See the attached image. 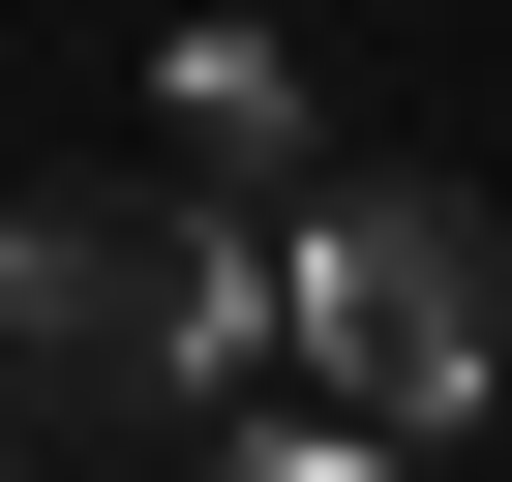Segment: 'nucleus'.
Listing matches in <instances>:
<instances>
[{"mask_svg":"<svg viewBox=\"0 0 512 482\" xmlns=\"http://www.w3.org/2000/svg\"><path fill=\"white\" fill-rule=\"evenodd\" d=\"M241 332H272V241H241V211H181V181H0V362L211 392Z\"/></svg>","mask_w":512,"mask_h":482,"instance_id":"nucleus-1","label":"nucleus"},{"mask_svg":"<svg viewBox=\"0 0 512 482\" xmlns=\"http://www.w3.org/2000/svg\"><path fill=\"white\" fill-rule=\"evenodd\" d=\"M272 332L332 362V422L422 452V422H482V362H512V241L362 151V181H302V241H272Z\"/></svg>","mask_w":512,"mask_h":482,"instance_id":"nucleus-2","label":"nucleus"},{"mask_svg":"<svg viewBox=\"0 0 512 482\" xmlns=\"http://www.w3.org/2000/svg\"><path fill=\"white\" fill-rule=\"evenodd\" d=\"M151 91H181V151H211V181H272V151H302V31H181Z\"/></svg>","mask_w":512,"mask_h":482,"instance_id":"nucleus-3","label":"nucleus"},{"mask_svg":"<svg viewBox=\"0 0 512 482\" xmlns=\"http://www.w3.org/2000/svg\"><path fill=\"white\" fill-rule=\"evenodd\" d=\"M211 482H422V452H392V422H241Z\"/></svg>","mask_w":512,"mask_h":482,"instance_id":"nucleus-4","label":"nucleus"}]
</instances>
